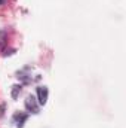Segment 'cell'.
Masks as SVG:
<instances>
[{
    "instance_id": "1",
    "label": "cell",
    "mask_w": 126,
    "mask_h": 128,
    "mask_svg": "<svg viewBox=\"0 0 126 128\" xmlns=\"http://www.w3.org/2000/svg\"><path fill=\"white\" fill-rule=\"evenodd\" d=\"M37 100H39V104H42V106L46 104V101H48V88L46 86L37 88Z\"/></svg>"
},
{
    "instance_id": "2",
    "label": "cell",
    "mask_w": 126,
    "mask_h": 128,
    "mask_svg": "<svg viewBox=\"0 0 126 128\" xmlns=\"http://www.w3.org/2000/svg\"><path fill=\"white\" fill-rule=\"evenodd\" d=\"M25 107H27L28 110H33V113H37V112H39V106L36 104L34 97H27V100H25Z\"/></svg>"
}]
</instances>
